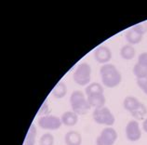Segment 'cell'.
<instances>
[{"label": "cell", "mask_w": 147, "mask_h": 145, "mask_svg": "<svg viewBox=\"0 0 147 145\" xmlns=\"http://www.w3.org/2000/svg\"><path fill=\"white\" fill-rule=\"evenodd\" d=\"M100 75L102 78V83L109 89L117 87L121 83V74L114 64H103L100 70Z\"/></svg>", "instance_id": "obj_1"}, {"label": "cell", "mask_w": 147, "mask_h": 145, "mask_svg": "<svg viewBox=\"0 0 147 145\" xmlns=\"http://www.w3.org/2000/svg\"><path fill=\"white\" fill-rule=\"evenodd\" d=\"M70 104L72 111L74 113H76L77 115H83V114L87 113L88 111L90 109V105L86 97H85V94L79 90H75L71 94Z\"/></svg>", "instance_id": "obj_2"}, {"label": "cell", "mask_w": 147, "mask_h": 145, "mask_svg": "<svg viewBox=\"0 0 147 145\" xmlns=\"http://www.w3.org/2000/svg\"><path fill=\"white\" fill-rule=\"evenodd\" d=\"M74 81L77 85L80 86H87L90 84L91 77V68L90 64L87 62L80 63L74 72Z\"/></svg>", "instance_id": "obj_3"}, {"label": "cell", "mask_w": 147, "mask_h": 145, "mask_svg": "<svg viewBox=\"0 0 147 145\" xmlns=\"http://www.w3.org/2000/svg\"><path fill=\"white\" fill-rule=\"evenodd\" d=\"M92 116H93V119L96 123H98L100 125L107 126V127L113 126L115 121L114 114L112 113L111 111L107 107H105V106L102 108L95 109Z\"/></svg>", "instance_id": "obj_4"}, {"label": "cell", "mask_w": 147, "mask_h": 145, "mask_svg": "<svg viewBox=\"0 0 147 145\" xmlns=\"http://www.w3.org/2000/svg\"><path fill=\"white\" fill-rule=\"evenodd\" d=\"M37 124L42 129H46V130H57V129H59L61 127L63 122H61L60 117L47 114V115L41 116L38 119Z\"/></svg>", "instance_id": "obj_5"}, {"label": "cell", "mask_w": 147, "mask_h": 145, "mask_svg": "<svg viewBox=\"0 0 147 145\" xmlns=\"http://www.w3.org/2000/svg\"><path fill=\"white\" fill-rule=\"evenodd\" d=\"M117 140V133L115 130V128L108 127L104 128L100 132L96 140L97 145H114L115 140Z\"/></svg>", "instance_id": "obj_6"}, {"label": "cell", "mask_w": 147, "mask_h": 145, "mask_svg": "<svg viewBox=\"0 0 147 145\" xmlns=\"http://www.w3.org/2000/svg\"><path fill=\"white\" fill-rule=\"evenodd\" d=\"M133 74L137 79L147 77V52H144L139 56L138 62L134 65Z\"/></svg>", "instance_id": "obj_7"}, {"label": "cell", "mask_w": 147, "mask_h": 145, "mask_svg": "<svg viewBox=\"0 0 147 145\" xmlns=\"http://www.w3.org/2000/svg\"><path fill=\"white\" fill-rule=\"evenodd\" d=\"M126 136L129 142H138L142 137V130L138 121L132 120L127 123L126 127Z\"/></svg>", "instance_id": "obj_8"}, {"label": "cell", "mask_w": 147, "mask_h": 145, "mask_svg": "<svg viewBox=\"0 0 147 145\" xmlns=\"http://www.w3.org/2000/svg\"><path fill=\"white\" fill-rule=\"evenodd\" d=\"M94 58L99 63L106 64L112 59V52L106 46H100L94 51Z\"/></svg>", "instance_id": "obj_9"}, {"label": "cell", "mask_w": 147, "mask_h": 145, "mask_svg": "<svg viewBox=\"0 0 147 145\" xmlns=\"http://www.w3.org/2000/svg\"><path fill=\"white\" fill-rule=\"evenodd\" d=\"M87 100L90 107H93L95 109L104 107V104H105V97H104L103 93L91 94L90 96H87Z\"/></svg>", "instance_id": "obj_10"}, {"label": "cell", "mask_w": 147, "mask_h": 145, "mask_svg": "<svg viewBox=\"0 0 147 145\" xmlns=\"http://www.w3.org/2000/svg\"><path fill=\"white\" fill-rule=\"evenodd\" d=\"M61 120L63 122V125L66 126V127H74L78 122V115L73 111H68V112L63 113Z\"/></svg>", "instance_id": "obj_11"}, {"label": "cell", "mask_w": 147, "mask_h": 145, "mask_svg": "<svg viewBox=\"0 0 147 145\" xmlns=\"http://www.w3.org/2000/svg\"><path fill=\"white\" fill-rule=\"evenodd\" d=\"M64 142L66 145H81L82 143V137L77 131L71 130L67 132L64 137Z\"/></svg>", "instance_id": "obj_12"}, {"label": "cell", "mask_w": 147, "mask_h": 145, "mask_svg": "<svg viewBox=\"0 0 147 145\" xmlns=\"http://www.w3.org/2000/svg\"><path fill=\"white\" fill-rule=\"evenodd\" d=\"M141 104H142V102L139 101L137 98L132 97V96L126 97L125 100H124V102H123L124 108H125L127 111H129L130 113L134 112L137 108L140 107Z\"/></svg>", "instance_id": "obj_13"}, {"label": "cell", "mask_w": 147, "mask_h": 145, "mask_svg": "<svg viewBox=\"0 0 147 145\" xmlns=\"http://www.w3.org/2000/svg\"><path fill=\"white\" fill-rule=\"evenodd\" d=\"M142 34H140L138 31H136L135 29L131 28L126 34V39L129 42V45H136L139 44L142 39Z\"/></svg>", "instance_id": "obj_14"}, {"label": "cell", "mask_w": 147, "mask_h": 145, "mask_svg": "<svg viewBox=\"0 0 147 145\" xmlns=\"http://www.w3.org/2000/svg\"><path fill=\"white\" fill-rule=\"evenodd\" d=\"M135 54H136V51H135V48L132 47V45H125L120 49V55L124 60H132L135 57Z\"/></svg>", "instance_id": "obj_15"}, {"label": "cell", "mask_w": 147, "mask_h": 145, "mask_svg": "<svg viewBox=\"0 0 147 145\" xmlns=\"http://www.w3.org/2000/svg\"><path fill=\"white\" fill-rule=\"evenodd\" d=\"M66 93H67V87L65 86V84L63 82L58 83L52 90V95L57 99L63 98L66 95Z\"/></svg>", "instance_id": "obj_16"}, {"label": "cell", "mask_w": 147, "mask_h": 145, "mask_svg": "<svg viewBox=\"0 0 147 145\" xmlns=\"http://www.w3.org/2000/svg\"><path fill=\"white\" fill-rule=\"evenodd\" d=\"M36 128L34 125H32L30 127L28 132H27L24 145H34V142H36Z\"/></svg>", "instance_id": "obj_17"}, {"label": "cell", "mask_w": 147, "mask_h": 145, "mask_svg": "<svg viewBox=\"0 0 147 145\" xmlns=\"http://www.w3.org/2000/svg\"><path fill=\"white\" fill-rule=\"evenodd\" d=\"M86 94L87 96H90L91 94H96V93H103V87L99 83H91L90 85H88L86 89Z\"/></svg>", "instance_id": "obj_18"}, {"label": "cell", "mask_w": 147, "mask_h": 145, "mask_svg": "<svg viewBox=\"0 0 147 145\" xmlns=\"http://www.w3.org/2000/svg\"><path fill=\"white\" fill-rule=\"evenodd\" d=\"M147 114V108L145 107L144 104H141L140 107L137 108L134 112L131 113V115H132L135 120H144V118Z\"/></svg>", "instance_id": "obj_19"}, {"label": "cell", "mask_w": 147, "mask_h": 145, "mask_svg": "<svg viewBox=\"0 0 147 145\" xmlns=\"http://www.w3.org/2000/svg\"><path fill=\"white\" fill-rule=\"evenodd\" d=\"M40 145H53L54 143V137L50 133H45L40 138L39 140Z\"/></svg>", "instance_id": "obj_20"}, {"label": "cell", "mask_w": 147, "mask_h": 145, "mask_svg": "<svg viewBox=\"0 0 147 145\" xmlns=\"http://www.w3.org/2000/svg\"><path fill=\"white\" fill-rule=\"evenodd\" d=\"M137 84L139 87L147 95V77L144 79H137Z\"/></svg>", "instance_id": "obj_21"}, {"label": "cell", "mask_w": 147, "mask_h": 145, "mask_svg": "<svg viewBox=\"0 0 147 145\" xmlns=\"http://www.w3.org/2000/svg\"><path fill=\"white\" fill-rule=\"evenodd\" d=\"M133 29H135L136 31H138L140 34H142V36L147 32V24L144 23H140V24H136L135 26L132 27Z\"/></svg>", "instance_id": "obj_22"}, {"label": "cell", "mask_w": 147, "mask_h": 145, "mask_svg": "<svg viewBox=\"0 0 147 145\" xmlns=\"http://www.w3.org/2000/svg\"><path fill=\"white\" fill-rule=\"evenodd\" d=\"M42 111V113L45 114V113H48V111H49V108H48V106H47V101H45L43 104H42L41 106V109H40V112ZM39 112V113H40ZM41 113V114H42Z\"/></svg>", "instance_id": "obj_23"}, {"label": "cell", "mask_w": 147, "mask_h": 145, "mask_svg": "<svg viewBox=\"0 0 147 145\" xmlns=\"http://www.w3.org/2000/svg\"><path fill=\"white\" fill-rule=\"evenodd\" d=\"M142 128H144V130L147 133V118L144 120V123H142Z\"/></svg>", "instance_id": "obj_24"}]
</instances>
